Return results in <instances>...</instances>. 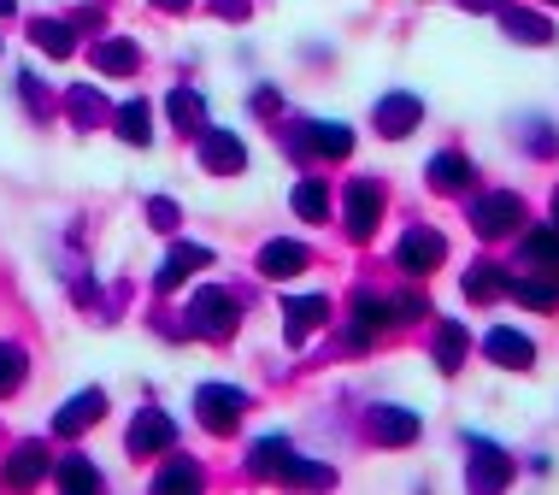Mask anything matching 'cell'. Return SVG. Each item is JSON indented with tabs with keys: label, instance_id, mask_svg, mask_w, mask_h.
<instances>
[{
	"label": "cell",
	"instance_id": "obj_1",
	"mask_svg": "<svg viewBox=\"0 0 559 495\" xmlns=\"http://www.w3.org/2000/svg\"><path fill=\"white\" fill-rule=\"evenodd\" d=\"M253 472L283 478V484H330V467L300 460L289 448V437H260V443H253Z\"/></svg>",
	"mask_w": 559,
	"mask_h": 495
},
{
	"label": "cell",
	"instance_id": "obj_2",
	"mask_svg": "<svg viewBox=\"0 0 559 495\" xmlns=\"http://www.w3.org/2000/svg\"><path fill=\"white\" fill-rule=\"evenodd\" d=\"M241 408H248V396L230 384H201V396H194V413H201V425L213 431V437H230Z\"/></svg>",
	"mask_w": 559,
	"mask_h": 495
},
{
	"label": "cell",
	"instance_id": "obj_3",
	"mask_svg": "<svg viewBox=\"0 0 559 495\" xmlns=\"http://www.w3.org/2000/svg\"><path fill=\"white\" fill-rule=\"evenodd\" d=\"M377 219H383V189H377L371 177H354V184H347V236L366 243L377 231Z\"/></svg>",
	"mask_w": 559,
	"mask_h": 495
},
{
	"label": "cell",
	"instance_id": "obj_4",
	"mask_svg": "<svg viewBox=\"0 0 559 495\" xmlns=\"http://www.w3.org/2000/svg\"><path fill=\"white\" fill-rule=\"evenodd\" d=\"M189 325L201 330V337H230L236 330V302L224 290H201L189 302Z\"/></svg>",
	"mask_w": 559,
	"mask_h": 495
},
{
	"label": "cell",
	"instance_id": "obj_5",
	"mask_svg": "<svg viewBox=\"0 0 559 495\" xmlns=\"http://www.w3.org/2000/svg\"><path fill=\"white\" fill-rule=\"evenodd\" d=\"M472 224H477V231L483 236H507V231H519V224H524V201H519V195H483V201L472 207Z\"/></svg>",
	"mask_w": 559,
	"mask_h": 495
},
{
	"label": "cell",
	"instance_id": "obj_6",
	"mask_svg": "<svg viewBox=\"0 0 559 495\" xmlns=\"http://www.w3.org/2000/svg\"><path fill=\"white\" fill-rule=\"evenodd\" d=\"M395 260H401V272L425 278V272H436V266L448 260V243H442L436 231H406V236H401V254H395Z\"/></svg>",
	"mask_w": 559,
	"mask_h": 495
},
{
	"label": "cell",
	"instance_id": "obj_7",
	"mask_svg": "<svg viewBox=\"0 0 559 495\" xmlns=\"http://www.w3.org/2000/svg\"><path fill=\"white\" fill-rule=\"evenodd\" d=\"M171 443H177V425H171L159 408H142V413H135V425H130V455H135V460H142V455H165Z\"/></svg>",
	"mask_w": 559,
	"mask_h": 495
},
{
	"label": "cell",
	"instance_id": "obj_8",
	"mask_svg": "<svg viewBox=\"0 0 559 495\" xmlns=\"http://www.w3.org/2000/svg\"><path fill=\"white\" fill-rule=\"evenodd\" d=\"M100 413H107V396H100V389H83V396H71V408H59L53 437H83Z\"/></svg>",
	"mask_w": 559,
	"mask_h": 495
},
{
	"label": "cell",
	"instance_id": "obj_9",
	"mask_svg": "<svg viewBox=\"0 0 559 495\" xmlns=\"http://www.w3.org/2000/svg\"><path fill=\"white\" fill-rule=\"evenodd\" d=\"M201 165H206V172H218V177H230V172L248 165V148H241L230 130H206V137H201Z\"/></svg>",
	"mask_w": 559,
	"mask_h": 495
},
{
	"label": "cell",
	"instance_id": "obj_10",
	"mask_svg": "<svg viewBox=\"0 0 559 495\" xmlns=\"http://www.w3.org/2000/svg\"><path fill=\"white\" fill-rule=\"evenodd\" d=\"M418 118H425V101L418 95H383L377 101V130H383V137H406Z\"/></svg>",
	"mask_w": 559,
	"mask_h": 495
},
{
	"label": "cell",
	"instance_id": "obj_11",
	"mask_svg": "<svg viewBox=\"0 0 559 495\" xmlns=\"http://www.w3.org/2000/svg\"><path fill=\"white\" fill-rule=\"evenodd\" d=\"M507 478H512V460H507L495 443L477 437V443H472V490H501Z\"/></svg>",
	"mask_w": 559,
	"mask_h": 495
},
{
	"label": "cell",
	"instance_id": "obj_12",
	"mask_svg": "<svg viewBox=\"0 0 559 495\" xmlns=\"http://www.w3.org/2000/svg\"><path fill=\"white\" fill-rule=\"evenodd\" d=\"M206 260H213V254H206L201 243H177L171 254H165V266H159V278H154V283H159V290H177V283H183L189 272H201Z\"/></svg>",
	"mask_w": 559,
	"mask_h": 495
},
{
	"label": "cell",
	"instance_id": "obj_13",
	"mask_svg": "<svg viewBox=\"0 0 559 495\" xmlns=\"http://www.w3.org/2000/svg\"><path fill=\"white\" fill-rule=\"evenodd\" d=\"M371 437L389 443V448H406V443L418 437V419L406 413V408H377L371 413Z\"/></svg>",
	"mask_w": 559,
	"mask_h": 495
},
{
	"label": "cell",
	"instance_id": "obj_14",
	"mask_svg": "<svg viewBox=\"0 0 559 495\" xmlns=\"http://www.w3.org/2000/svg\"><path fill=\"white\" fill-rule=\"evenodd\" d=\"M483 349H489L495 366H519V372L536 360V342L519 337V330H489V342H483Z\"/></svg>",
	"mask_w": 559,
	"mask_h": 495
},
{
	"label": "cell",
	"instance_id": "obj_15",
	"mask_svg": "<svg viewBox=\"0 0 559 495\" xmlns=\"http://www.w3.org/2000/svg\"><path fill=\"white\" fill-rule=\"evenodd\" d=\"M41 478H48V448H41V443H24L19 455L7 460V484H12V490H29V484H41Z\"/></svg>",
	"mask_w": 559,
	"mask_h": 495
},
{
	"label": "cell",
	"instance_id": "obj_16",
	"mask_svg": "<svg viewBox=\"0 0 559 495\" xmlns=\"http://www.w3.org/2000/svg\"><path fill=\"white\" fill-rule=\"evenodd\" d=\"M283 313H289V342H307V330L330 319V302L324 295H295V302H283Z\"/></svg>",
	"mask_w": 559,
	"mask_h": 495
},
{
	"label": "cell",
	"instance_id": "obj_17",
	"mask_svg": "<svg viewBox=\"0 0 559 495\" xmlns=\"http://www.w3.org/2000/svg\"><path fill=\"white\" fill-rule=\"evenodd\" d=\"M260 272H265V278H295V272H307V248H300V243H265V248H260Z\"/></svg>",
	"mask_w": 559,
	"mask_h": 495
},
{
	"label": "cell",
	"instance_id": "obj_18",
	"mask_svg": "<svg viewBox=\"0 0 559 495\" xmlns=\"http://www.w3.org/2000/svg\"><path fill=\"white\" fill-rule=\"evenodd\" d=\"M142 66V48H135V42H100L95 48V71H107V78H130V71Z\"/></svg>",
	"mask_w": 559,
	"mask_h": 495
},
{
	"label": "cell",
	"instance_id": "obj_19",
	"mask_svg": "<svg viewBox=\"0 0 559 495\" xmlns=\"http://www.w3.org/2000/svg\"><path fill=\"white\" fill-rule=\"evenodd\" d=\"M118 137H124L130 148L154 142V113H147V101H124V107H118Z\"/></svg>",
	"mask_w": 559,
	"mask_h": 495
},
{
	"label": "cell",
	"instance_id": "obj_20",
	"mask_svg": "<svg viewBox=\"0 0 559 495\" xmlns=\"http://www.w3.org/2000/svg\"><path fill=\"white\" fill-rule=\"evenodd\" d=\"M507 295H519V302L536 307V313L559 307V283H542V278H507Z\"/></svg>",
	"mask_w": 559,
	"mask_h": 495
},
{
	"label": "cell",
	"instance_id": "obj_21",
	"mask_svg": "<svg viewBox=\"0 0 559 495\" xmlns=\"http://www.w3.org/2000/svg\"><path fill=\"white\" fill-rule=\"evenodd\" d=\"M430 184L436 189H465V184H472V160H465V154H436L430 160Z\"/></svg>",
	"mask_w": 559,
	"mask_h": 495
},
{
	"label": "cell",
	"instance_id": "obj_22",
	"mask_svg": "<svg viewBox=\"0 0 559 495\" xmlns=\"http://www.w3.org/2000/svg\"><path fill=\"white\" fill-rule=\"evenodd\" d=\"M501 24H507V36H524V42H554V24L548 19H536V12H519V7H507L501 12Z\"/></svg>",
	"mask_w": 559,
	"mask_h": 495
},
{
	"label": "cell",
	"instance_id": "obj_23",
	"mask_svg": "<svg viewBox=\"0 0 559 495\" xmlns=\"http://www.w3.org/2000/svg\"><path fill=\"white\" fill-rule=\"evenodd\" d=\"M307 137H312V148H319L324 160H347V154H354V130H347V125H312Z\"/></svg>",
	"mask_w": 559,
	"mask_h": 495
},
{
	"label": "cell",
	"instance_id": "obj_24",
	"mask_svg": "<svg viewBox=\"0 0 559 495\" xmlns=\"http://www.w3.org/2000/svg\"><path fill=\"white\" fill-rule=\"evenodd\" d=\"M29 36H36V48L53 54V59H66L71 48H78V42H71V30L59 24V19H36V24H29Z\"/></svg>",
	"mask_w": 559,
	"mask_h": 495
},
{
	"label": "cell",
	"instance_id": "obj_25",
	"mask_svg": "<svg viewBox=\"0 0 559 495\" xmlns=\"http://www.w3.org/2000/svg\"><path fill=\"white\" fill-rule=\"evenodd\" d=\"M295 213L307 219V224L330 219V189H324V184H312V177H307V184H295Z\"/></svg>",
	"mask_w": 559,
	"mask_h": 495
},
{
	"label": "cell",
	"instance_id": "obj_26",
	"mask_svg": "<svg viewBox=\"0 0 559 495\" xmlns=\"http://www.w3.org/2000/svg\"><path fill=\"white\" fill-rule=\"evenodd\" d=\"M460 360H465V325H442V337H436V366L460 372Z\"/></svg>",
	"mask_w": 559,
	"mask_h": 495
},
{
	"label": "cell",
	"instance_id": "obj_27",
	"mask_svg": "<svg viewBox=\"0 0 559 495\" xmlns=\"http://www.w3.org/2000/svg\"><path fill=\"white\" fill-rule=\"evenodd\" d=\"M465 295H472V302H495V295H507V278L495 272V266H472V278H465Z\"/></svg>",
	"mask_w": 559,
	"mask_h": 495
},
{
	"label": "cell",
	"instance_id": "obj_28",
	"mask_svg": "<svg viewBox=\"0 0 559 495\" xmlns=\"http://www.w3.org/2000/svg\"><path fill=\"white\" fill-rule=\"evenodd\" d=\"M71 118H78L83 130H88V125H100V118H107V101H100L95 89H71Z\"/></svg>",
	"mask_w": 559,
	"mask_h": 495
},
{
	"label": "cell",
	"instance_id": "obj_29",
	"mask_svg": "<svg viewBox=\"0 0 559 495\" xmlns=\"http://www.w3.org/2000/svg\"><path fill=\"white\" fill-rule=\"evenodd\" d=\"M524 260L559 266V231H531V236H524Z\"/></svg>",
	"mask_w": 559,
	"mask_h": 495
},
{
	"label": "cell",
	"instance_id": "obj_30",
	"mask_svg": "<svg viewBox=\"0 0 559 495\" xmlns=\"http://www.w3.org/2000/svg\"><path fill=\"white\" fill-rule=\"evenodd\" d=\"M194 484H201V467H194V460H171V467L154 478V490H194Z\"/></svg>",
	"mask_w": 559,
	"mask_h": 495
},
{
	"label": "cell",
	"instance_id": "obj_31",
	"mask_svg": "<svg viewBox=\"0 0 559 495\" xmlns=\"http://www.w3.org/2000/svg\"><path fill=\"white\" fill-rule=\"evenodd\" d=\"M201 95H189V89H171V118H177V125H183V130H201Z\"/></svg>",
	"mask_w": 559,
	"mask_h": 495
},
{
	"label": "cell",
	"instance_id": "obj_32",
	"mask_svg": "<svg viewBox=\"0 0 559 495\" xmlns=\"http://www.w3.org/2000/svg\"><path fill=\"white\" fill-rule=\"evenodd\" d=\"M19 384H24V354L12 342H0V396H12Z\"/></svg>",
	"mask_w": 559,
	"mask_h": 495
},
{
	"label": "cell",
	"instance_id": "obj_33",
	"mask_svg": "<svg viewBox=\"0 0 559 495\" xmlns=\"http://www.w3.org/2000/svg\"><path fill=\"white\" fill-rule=\"evenodd\" d=\"M59 484L66 490H100V472L88 467V460H66V467H59Z\"/></svg>",
	"mask_w": 559,
	"mask_h": 495
},
{
	"label": "cell",
	"instance_id": "obj_34",
	"mask_svg": "<svg viewBox=\"0 0 559 495\" xmlns=\"http://www.w3.org/2000/svg\"><path fill=\"white\" fill-rule=\"evenodd\" d=\"M147 219H154L159 231H171V224H177V207H171V201H147Z\"/></svg>",
	"mask_w": 559,
	"mask_h": 495
},
{
	"label": "cell",
	"instance_id": "obj_35",
	"mask_svg": "<svg viewBox=\"0 0 559 495\" xmlns=\"http://www.w3.org/2000/svg\"><path fill=\"white\" fill-rule=\"evenodd\" d=\"M213 7L224 12V19H248V0H213Z\"/></svg>",
	"mask_w": 559,
	"mask_h": 495
},
{
	"label": "cell",
	"instance_id": "obj_36",
	"mask_svg": "<svg viewBox=\"0 0 559 495\" xmlns=\"http://www.w3.org/2000/svg\"><path fill=\"white\" fill-rule=\"evenodd\" d=\"M154 7H159V12H183L189 0H154Z\"/></svg>",
	"mask_w": 559,
	"mask_h": 495
},
{
	"label": "cell",
	"instance_id": "obj_37",
	"mask_svg": "<svg viewBox=\"0 0 559 495\" xmlns=\"http://www.w3.org/2000/svg\"><path fill=\"white\" fill-rule=\"evenodd\" d=\"M465 7H495V0H465Z\"/></svg>",
	"mask_w": 559,
	"mask_h": 495
},
{
	"label": "cell",
	"instance_id": "obj_38",
	"mask_svg": "<svg viewBox=\"0 0 559 495\" xmlns=\"http://www.w3.org/2000/svg\"><path fill=\"white\" fill-rule=\"evenodd\" d=\"M7 12H12V0H0V19H7Z\"/></svg>",
	"mask_w": 559,
	"mask_h": 495
},
{
	"label": "cell",
	"instance_id": "obj_39",
	"mask_svg": "<svg viewBox=\"0 0 559 495\" xmlns=\"http://www.w3.org/2000/svg\"><path fill=\"white\" fill-rule=\"evenodd\" d=\"M554 219H559V189H554Z\"/></svg>",
	"mask_w": 559,
	"mask_h": 495
},
{
	"label": "cell",
	"instance_id": "obj_40",
	"mask_svg": "<svg viewBox=\"0 0 559 495\" xmlns=\"http://www.w3.org/2000/svg\"><path fill=\"white\" fill-rule=\"evenodd\" d=\"M554 7H559V0H554Z\"/></svg>",
	"mask_w": 559,
	"mask_h": 495
}]
</instances>
